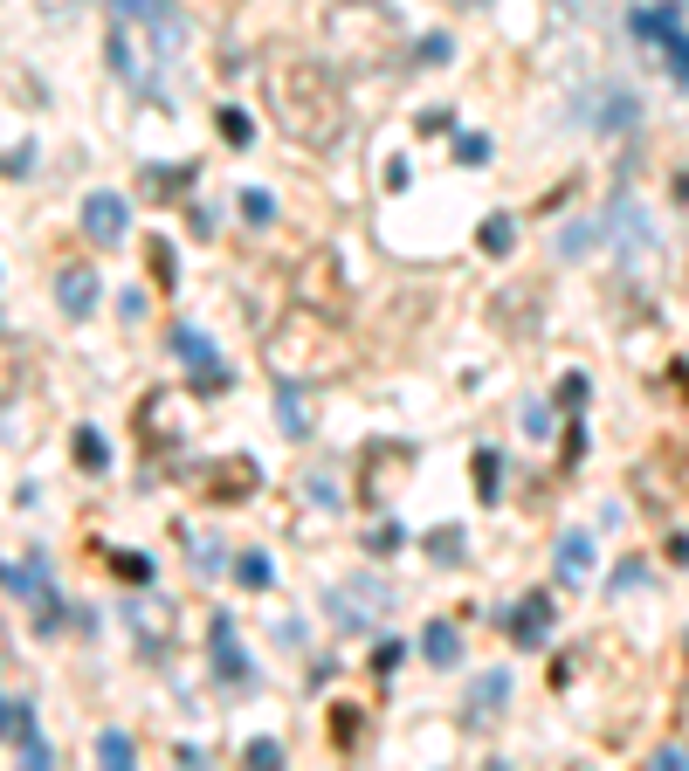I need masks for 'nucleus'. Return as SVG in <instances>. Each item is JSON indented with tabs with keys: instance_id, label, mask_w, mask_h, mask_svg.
<instances>
[{
	"instance_id": "30",
	"label": "nucleus",
	"mask_w": 689,
	"mask_h": 771,
	"mask_svg": "<svg viewBox=\"0 0 689 771\" xmlns=\"http://www.w3.org/2000/svg\"><path fill=\"white\" fill-rule=\"evenodd\" d=\"M421 62H448V35H428V42H421Z\"/></svg>"
},
{
	"instance_id": "12",
	"label": "nucleus",
	"mask_w": 689,
	"mask_h": 771,
	"mask_svg": "<svg viewBox=\"0 0 689 771\" xmlns=\"http://www.w3.org/2000/svg\"><path fill=\"white\" fill-rule=\"evenodd\" d=\"M503 696H510V675H476V682H469V710L483 716V723L503 710Z\"/></svg>"
},
{
	"instance_id": "2",
	"label": "nucleus",
	"mask_w": 689,
	"mask_h": 771,
	"mask_svg": "<svg viewBox=\"0 0 689 771\" xmlns=\"http://www.w3.org/2000/svg\"><path fill=\"white\" fill-rule=\"evenodd\" d=\"M187 49V14L180 0H111V62L138 97H166L159 69Z\"/></svg>"
},
{
	"instance_id": "26",
	"label": "nucleus",
	"mask_w": 689,
	"mask_h": 771,
	"mask_svg": "<svg viewBox=\"0 0 689 771\" xmlns=\"http://www.w3.org/2000/svg\"><path fill=\"white\" fill-rule=\"evenodd\" d=\"M276 758H283V744H276V737H255V744H249V765H262V771H269Z\"/></svg>"
},
{
	"instance_id": "27",
	"label": "nucleus",
	"mask_w": 689,
	"mask_h": 771,
	"mask_svg": "<svg viewBox=\"0 0 689 771\" xmlns=\"http://www.w3.org/2000/svg\"><path fill=\"white\" fill-rule=\"evenodd\" d=\"M152 276H159V283H173V276H180V269H173V248H166V241H152Z\"/></svg>"
},
{
	"instance_id": "15",
	"label": "nucleus",
	"mask_w": 689,
	"mask_h": 771,
	"mask_svg": "<svg viewBox=\"0 0 689 771\" xmlns=\"http://www.w3.org/2000/svg\"><path fill=\"white\" fill-rule=\"evenodd\" d=\"M421 648H428V661H435V668H448V661H455V654H462V634H455V627H448V620H435V627H428V634H421Z\"/></svg>"
},
{
	"instance_id": "10",
	"label": "nucleus",
	"mask_w": 689,
	"mask_h": 771,
	"mask_svg": "<svg viewBox=\"0 0 689 771\" xmlns=\"http://www.w3.org/2000/svg\"><path fill=\"white\" fill-rule=\"evenodd\" d=\"M276 420H283V434H290V441H304V434H311V407H304V393H297V386H283V379H276Z\"/></svg>"
},
{
	"instance_id": "25",
	"label": "nucleus",
	"mask_w": 689,
	"mask_h": 771,
	"mask_svg": "<svg viewBox=\"0 0 689 771\" xmlns=\"http://www.w3.org/2000/svg\"><path fill=\"white\" fill-rule=\"evenodd\" d=\"M221 138H228V145H249V118H242V111H221Z\"/></svg>"
},
{
	"instance_id": "14",
	"label": "nucleus",
	"mask_w": 689,
	"mask_h": 771,
	"mask_svg": "<svg viewBox=\"0 0 689 771\" xmlns=\"http://www.w3.org/2000/svg\"><path fill=\"white\" fill-rule=\"evenodd\" d=\"M586 572H593V537H565V544H559V579H565V586H579Z\"/></svg>"
},
{
	"instance_id": "9",
	"label": "nucleus",
	"mask_w": 689,
	"mask_h": 771,
	"mask_svg": "<svg viewBox=\"0 0 689 771\" xmlns=\"http://www.w3.org/2000/svg\"><path fill=\"white\" fill-rule=\"evenodd\" d=\"M56 303H63L69 317H90V303H97V269H63V283H56Z\"/></svg>"
},
{
	"instance_id": "31",
	"label": "nucleus",
	"mask_w": 689,
	"mask_h": 771,
	"mask_svg": "<svg viewBox=\"0 0 689 771\" xmlns=\"http://www.w3.org/2000/svg\"><path fill=\"white\" fill-rule=\"evenodd\" d=\"M228 7H235V0H214V14H228Z\"/></svg>"
},
{
	"instance_id": "1",
	"label": "nucleus",
	"mask_w": 689,
	"mask_h": 771,
	"mask_svg": "<svg viewBox=\"0 0 689 771\" xmlns=\"http://www.w3.org/2000/svg\"><path fill=\"white\" fill-rule=\"evenodd\" d=\"M262 104H269L276 131L290 145H304V152H331L352 131V104H345L338 76L317 56H297V49L262 62Z\"/></svg>"
},
{
	"instance_id": "6",
	"label": "nucleus",
	"mask_w": 689,
	"mask_h": 771,
	"mask_svg": "<svg viewBox=\"0 0 689 771\" xmlns=\"http://www.w3.org/2000/svg\"><path fill=\"white\" fill-rule=\"evenodd\" d=\"M125 228H131V207L118 193H90V200H83V235L97 241V248H118Z\"/></svg>"
},
{
	"instance_id": "11",
	"label": "nucleus",
	"mask_w": 689,
	"mask_h": 771,
	"mask_svg": "<svg viewBox=\"0 0 689 771\" xmlns=\"http://www.w3.org/2000/svg\"><path fill=\"white\" fill-rule=\"evenodd\" d=\"M676 21H683V7H676V0H662V7H641V14H634V42H662Z\"/></svg>"
},
{
	"instance_id": "20",
	"label": "nucleus",
	"mask_w": 689,
	"mask_h": 771,
	"mask_svg": "<svg viewBox=\"0 0 689 771\" xmlns=\"http://www.w3.org/2000/svg\"><path fill=\"white\" fill-rule=\"evenodd\" d=\"M510 241H517V221H510V214L483 221V248H490V255H510Z\"/></svg>"
},
{
	"instance_id": "19",
	"label": "nucleus",
	"mask_w": 689,
	"mask_h": 771,
	"mask_svg": "<svg viewBox=\"0 0 689 771\" xmlns=\"http://www.w3.org/2000/svg\"><path fill=\"white\" fill-rule=\"evenodd\" d=\"M76 469H111V448L97 441V427H83V434H76Z\"/></svg>"
},
{
	"instance_id": "13",
	"label": "nucleus",
	"mask_w": 689,
	"mask_h": 771,
	"mask_svg": "<svg viewBox=\"0 0 689 771\" xmlns=\"http://www.w3.org/2000/svg\"><path fill=\"white\" fill-rule=\"evenodd\" d=\"M21 379H28V345L0 331V400H7V393H14Z\"/></svg>"
},
{
	"instance_id": "3",
	"label": "nucleus",
	"mask_w": 689,
	"mask_h": 771,
	"mask_svg": "<svg viewBox=\"0 0 689 771\" xmlns=\"http://www.w3.org/2000/svg\"><path fill=\"white\" fill-rule=\"evenodd\" d=\"M352 338H345V317H331V310H311V303H297L290 317H276L269 324V338H262V365L283 379V386H317V379H345L352 372Z\"/></svg>"
},
{
	"instance_id": "8",
	"label": "nucleus",
	"mask_w": 689,
	"mask_h": 771,
	"mask_svg": "<svg viewBox=\"0 0 689 771\" xmlns=\"http://www.w3.org/2000/svg\"><path fill=\"white\" fill-rule=\"evenodd\" d=\"M510 634H517L524 648H538V641L552 634V599H545V593H524V606H517V620H510Z\"/></svg>"
},
{
	"instance_id": "21",
	"label": "nucleus",
	"mask_w": 689,
	"mask_h": 771,
	"mask_svg": "<svg viewBox=\"0 0 689 771\" xmlns=\"http://www.w3.org/2000/svg\"><path fill=\"white\" fill-rule=\"evenodd\" d=\"M455 159H462V166H490V138H483V131H462V138H455Z\"/></svg>"
},
{
	"instance_id": "22",
	"label": "nucleus",
	"mask_w": 689,
	"mask_h": 771,
	"mask_svg": "<svg viewBox=\"0 0 689 771\" xmlns=\"http://www.w3.org/2000/svg\"><path fill=\"white\" fill-rule=\"evenodd\" d=\"M97 758H104V765H131V737L125 730H104V737H97Z\"/></svg>"
},
{
	"instance_id": "7",
	"label": "nucleus",
	"mask_w": 689,
	"mask_h": 771,
	"mask_svg": "<svg viewBox=\"0 0 689 771\" xmlns=\"http://www.w3.org/2000/svg\"><path fill=\"white\" fill-rule=\"evenodd\" d=\"M207 482H214V496H228V503H242L255 482H262V469H255L249 455H228V462H214L207 469Z\"/></svg>"
},
{
	"instance_id": "28",
	"label": "nucleus",
	"mask_w": 689,
	"mask_h": 771,
	"mask_svg": "<svg viewBox=\"0 0 689 771\" xmlns=\"http://www.w3.org/2000/svg\"><path fill=\"white\" fill-rule=\"evenodd\" d=\"M586 393H593V386H586V372H572V379H565V393H559V400H565V407H586Z\"/></svg>"
},
{
	"instance_id": "29",
	"label": "nucleus",
	"mask_w": 689,
	"mask_h": 771,
	"mask_svg": "<svg viewBox=\"0 0 689 771\" xmlns=\"http://www.w3.org/2000/svg\"><path fill=\"white\" fill-rule=\"evenodd\" d=\"M428 544H435V558H455V551H462V537H455V531H435Z\"/></svg>"
},
{
	"instance_id": "18",
	"label": "nucleus",
	"mask_w": 689,
	"mask_h": 771,
	"mask_svg": "<svg viewBox=\"0 0 689 771\" xmlns=\"http://www.w3.org/2000/svg\"><path fill=\"white\" fill-rule=\"evenodd\" d=\"M242 221H249V228H269V221H276V200H269L262 186H242Z\"/></svg>"
},
{
	"instance_id": "16",
	"label": "nucleus",
	"mask_w": 689,
	"mask_h": 771,
	"mask_svg": "<svg viewBox=\"0 0 689 771\" xmlns=\"http://www.w3.org/2000/svg\"><path fill=\"white\" fill-rule=\"evenodd\" d=\"M214 661H221L228 682H242V654H235V627L228 620H214Z\"/></svg>"
},
{
	"instance_id": "23",
	"label": "nucleus",
	"mask_w": 689,
	"mask_h": 771,
	"mask_svg": "<svg viewBox=\"0 0 689 771\" xmlns=\"http://www.w3.org/2000/svg\"><path fill=\"white\" fill-rule=\"evenodd\" d=\"M235 579H242V586H269V558H262V551H242V558H235Z\"/></svg>"
},
{
	"instance_id": "24",
	"label": "nucleus",
	"mask_w": 689,
	"mask_h": 771,
	"mask_svg": "<svg viewBox=\"0 0 689 771\" xmlns=\"http://www.w3.org/2000/svg\"><path fill=\"white\" fill-rule=\"evenodd\" d=\"M497 469H503V462L490 455V448H483V455H476V482H483V503H497V496H503V489H497Z\"/></svg>"
},
{
	"instance_id": "17",
	"label": "nucleus",
	"mask_w": 689,
	"mask_h": 771,
	"mask_svg": "<svg viewBox=\"0 0 689 771\" xmlns=\"http://www.w3.org/2000/svg\"><path fill=\"white\" fill-rule=\"evenodd\" d=\"M662 56H669V76H676V83H689V28H683V21L662 35Z\"/></svg>"
},
{
	"instance_id": "5",
	"label": "nucleus",
	"mask_w": 689,
	"mask_h": 771,
	"mask_svg": "<svg viewBox=\"0 0 689 771\" xmlns=\"http://www.w3.org/2000/svg\"><path fill=\"white\" fill-rule=\"evenodd\" d=\"M297 303H311V310H331V317H345L352 310V290H345V262L331 255V248H311L304 262H297Z\"/></svg>"
},
{
	"instance_id": "4",
	"label": "nucleus",
	"mask_w": 689,
	"mask_h": 771,
	"mask_svg": "<svg viewBox=\"0 0 689 771\" xmlns=\"http://www.w3.org/2000/svg\"><path fill=\"white\" fill-rule=\"evenodd\" d=\"M324 49H338L352 69H393L407 56V28L386 0H331L324 7Z\"/></svg>"
}]
</instances>
